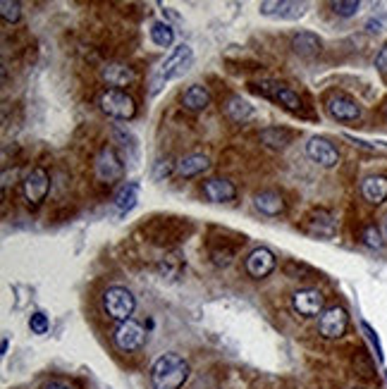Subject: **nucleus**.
<instances>
[{
  "mask_svg": "<svg viewBox=\"0 0 387 389\" xmlns=\"http://www.w3.org/2000/svg\"><path fill=\"white\" fill-rule=\"evenodd\" d=\"M101 110L113 120H132L136 115V103L127 91L122 89H108L106 94L101 96Z\"/></svg>",
  "mask_w": 387,
  "mask_h": 389,
  "instance_id": "obj_4",
  "label": "nucleus"
},
{
  "mask_svg": "<svg viewBox=\"0 0 387 389\" xmlns=\"http://www.w3.org/2000/svg\"><path fill=\"white\" fill-rule=\"evenodd\" d=\"M368 31H371V34H380V31H383V24H380V22H375V20H371V22H368Z\"/></svg>",
  "mask_w": 387,
  "mask_h": 389,
  "instance_id": "obj_37",
  "label": "nucleus"
},
{
  "mask_svg": "<svg viewBox=\"0 0 387 389\" xmlns=\"http://www.w3.org/2000/svg\"><path fill=\"white\" fill-rule=\"evenodd\" d=\"M275 265H277V260H275L273 251H268V248H253V251L246 255L244 268L253 280H263V277H268L270 272L275 270Z\"/></svg>",
  "mask_w": 387,
  "mask_h": 389,
  "instance_id": "obj_15",
  "label": "nucleus"
},
{
  "mask_svg": "<svg viewBox=\"0 0 387 389\" xmlns=\"http://www.w3.org/2000/svg\"><path fill=\"white\" fill-rule=\"evenodd\" d=\"M253 206H256L258 213L268 215V218H277V215L285 213V199H282V194L275 189L258 191V194L253 196Z\"/></svg>",
  "mask_w": 387,
  "mask_h": 389,
  "instance_id": "obj_18",
  "label": "nucleus"
},
{
  "mask_svg": "<svg viewBox=\"0 0 387 389\" xmlns=\"http://www.w3.org/2000/svg\"><path fill=\"white\" fill-rule=\"evenodd\" d=\"M103 79H106L111 86H115V89H120V86L132 84V81L136 79V72L129 65H120V62H115V65H108L106 69H103Z\"/></svg>",
  "mask_w": 387,
  "mask_h": 389,
  "instance_id": "obj_24",
  "label": "nucleus"
},
{
  "mask_svg": "<svg viewBox=\"0 0 387 389\" xmlns=\"http://www.w3.org/2000/svg\"><path fill=\"white\" fill-rule=\"evenodd\" d=\"M375 69H378L383 77H387V43L378 50V55H375Z\"/></svg>",
  "mask_w": 387,
  "mask_h": 389,
  "instance_id": "obj_35",
  "label": "nucleus"
},
{
  "mask_svg": "<svg viewBox=\"0 0 387 389\" xmlns=\"http://www.w3.org/2000/svg\"><path fill=\"white\" fill-rule=\"evenodd\" d=\"M251 89L256 91V94H261L263 98H268V101L277 103V106L292 110V113L302 110V98H299L297 91H292L287 84H280V81H261V84H253Z\"/></svg>",
  "mask_w": 387,
  "mask_h": 389,
  "instance_id": "obj_5",
  "label": "nucleus"
},
{
  "mask_svg": "<svg viewBox=\"0 0 387 389\" xmlns=\"http://www.w3.org/2000/svg\"><path fill=\"white\" fill-rule=\"evenodd\" d=\"M306 153H309V158L321 167H335L339 162V150L323 136L309 139V143H306Z\"/></svg>",
  "mask_w": 387,
  "mask_h": 389,
  "instance_id": "obj_14",
  "label": "nucleus"
},
{
  "mask_svg": "<svg viewBox=\"0 0 387 389\" xmlns=\"http://www.w3.org/2000/svg\"><path fill=\"white\" fill-rule=\"evenodd\" d=\"M346 327H349V313L342 306H330L318 316V332L325 339H339L346 334Z\"/></svg>",
  "mask_w": 387,
  "mask_h": 389,
  "instance_id": "obj_10",
  "label": "nucleus"
},
{
  "mask_svg": "<svg viewBox=\"0 0 387 389\" xmlns=\"http://www.w3.org/2000/svg\"><path fill=\"white\" fill-rule=\"evenodd\" d=\"M22 191H24V199L29 208H38L45 201L50 191V177L43 167H34L31 172L24 177V184H22Z\"/></svg>",
  "mask_w": 387,
  "mask_h": 389,
  "instance_id": "obj_7",
  "label": "nucleus"
},
{
  "mask_svg": "<svg viewBox=\"0 0 387 389\" xmlns=\"http://www.w3.org/2000/svg\"><path fill=\"white\" fill-rule=\"evenodd\" d=\"M323 48V41L318 34L314 31H299L297 36L292 38V50L299 57H316Z\"/></svg>",
  "mask_w": 387,
  "mask_h": 389,
  "instance_id": "obj_20",
  "label": "nucleus"
},
{
  "mask_svg": "<svg viewBox=\"0 0 387 389\" xmlns=\"http://www.w3.org/2000/svg\"><path fill=\"white\" fill-rule=\"evenodd\" d=\"M94 172H96L98 182H103V184L120 182L125 175V165H122V160H120L118 150H115L113 146H103L101 153L96 155Z\"/></svg>",
  "mask_w": 387,
  "mask_h": 389,
  "instance_id": "obj_6",
  "label": "nucleus"
},
{
  "mask_svg": "<svg viewBox=\"0 0 387 389\" xmlns=\"http://www.w3.org/2000/svg\"><path fill=\"white\" fill-rule=\"evenodd\" d=\"M361 241L366 243L368 248H383L385 236H383V232H380V227H375V225H366L363 232H361Z\"/></svg>",
  "mask_w": 387,
  "mask_h": 389,
  "instance_id": "obj_30",
  "label": "nucleus"
},
{
  "mask_svg": "<svg viewBox=\"0 0 387 389\" xmlns=\"http://www.w3.org/2000/svg\"><path fill=\"white\" fill-rule=\"evenodd\" d=\"M113 341L120 351H139L146 344V330L134 320L120 323L118 327H115Z\"/></svg>",
  "mask_w": 387,
  "mask_h": 389,
  "instance_id": "obj_12",
  "label": "nucleus"
},
{
  "mask_svg": "<svg viewBox=\"0 0 387 389\" xmlns=\"http://www.w3.org/2000/svg\"><path fill=\"white\" fill-rule=\"evenodd\" d=\"M208 167H211V160L201 153H194V155H187V158H182L180 162H177V175L180 177H199V175H204Z\"/></svg>",
  "mask_w": 387,
  "mask_h": 389,
  "instance_id": "obj_23",
  "label": "nucleus"
},
{
  "mask_svg": "<svg viewBox=\"0 0 387 389\" xmlns=\"http://www.w3.org/2000/svg\"><path fill=\"white\" fill-rule=\"evenodd\" d=\"M261 15L277 17V20H299L304 17L306 3H294V0H265L258 5Z\"/></svg>",
  "mask_w": 387,
  "mask_h": 389,
  "instance_id": "obj_16",
  "label": "nucleus"
},
{
  "mask_svg": "<svg viewBox=\"0 0 387 389\" xmlns=\"http://www.w3.org/2000/svg\"><path fill=\"white\" fill-rule=\"evenodd\" d=\"M361 194L363 199L373 206H380V203L387 201V175H371L363 179L361 184Z\"/></svg>",
  "mask_w": 387,
  "mask_h": 389,
  "instance_id": "obj_19",
  "label": "nucleus"
},
{
  "mask_svg": "<svg viewBox=\"0 0 387 389\" xmlns=\"http://www.w3.org/2000/svg\"><path fill=\"white\" fill-rule=\"evenodd\" d=\"M354 370H356V375L366 377V380L375 377V365H373L371 356H368L366 349H359L354 353Z\"/></svg>",
  "mask_w": 387,
  "mask_h": 389,
  "instance_id": "obj_29",
  "label": "nucleus"
},
{
  "mask_svg": "<svg viewBox=\"0 0 387 389\" xmlns=\"http://www.w3.org/2000/svg\"><path fill=\"white\" fill-rule=\"evenodd\" d=\"M292 306L299 316L316 318L325 311V296H323L321 289H299V292L292 294Z\"/></svg>",
  "mask_w": 387,
  "mask_h": 389,
  "instance_id": "obj_13",
  "label": "nucleus"
},
{
  "mask_svg": "<svg viewBox=\"0 0 387 389\" xmlns=\"http://www.w3.org/2000/svg\"><path fill=\"white\" fill-rule=\"evenodd\" d=\"M158 270L163 272L165 277H180L182 270H184V258H182V253H180V251H172V253L163 255V260H160Z\"/></svg>",
  "mask_w": 387,
  "mask_h": 389,
  "instance_id": "obj_28",
  "label": "nucleus"
},
{
  "mask_svg": "<svg viewBox=\"0 0 387 389\" xmlns=\"http://www.w3.org/2000/svg\"><path fill=\"white\" fill-rule=\"evenodd\" d=\"M325 108L330 113V118L337 122H354L361 118V106L351 96L342 94V91H332L325 98Z\"/></svg>",
  "mask_w": 387,
  "mask_h": 389,
  "instance_id": "obj_11",
  "label": "nucleus"
},
{
  "mask_svg": "<svg viewBox=\"0 0 387 389\" xmlns=\"http://www.w3.org/2000/svg\"><path fill=\"white\" fill-rule=\"evenodd\" d=\"M172 172H177V165L170 160H158L155 162V170H153V177L155 179H163L167 175H172Z\"/></svg>",
  "mask_w": 387,
  "mask_h": 389,
  "instance_id": "obj_34",
  "label": "nucleus"
},
{
  "mask_svg": "<svg viewBox=\"0 0 387 389\" xmlns=\"http://www.w3.org/2000/svg\"><path fill=\"white\" fill-rule=\"evenodd\" d=\"M332 13L339 15V17H351L356 15L361 10V3L359 0H335V3H330Z\"/></svg>",
  "mask_w": 387,
  "mask_h": 389,
  "instance_id": "obj_32",
  "label": "nucleus"
},
{
  "mask_svg": "<svg viewBox=\"0 0 387 389\" xmlns=\"http://www.w3.org/2000/svg\"><path fill=\"white\" fill-rule=\"evenodd\" d=\"M136 203H139V184L129 182V184H125V187H120V191L115 194L113 208L118 215H127L129 211H134Z\"/></svg>",
  "mask_w": 387,
  "mask_h": 389,
  "instance_id": "obj_22",
  "label": "nucleus"
},
{
  "mask_svg": "<svg viewBox=\"0 0 387 389\" xmlns=\"http://www.w3.org/2000/svg\"><path fill=\"white\" fill-rule=\"evenodd\" d=\"M0 15H3V20L8 22V24H17L22 17V5L17 3V0H3V3H0Z\"/></svg>",
  "mask_w": 387,
  "mask_h": 389,
  "instance_id": "obj_31",
  "label": "nucleus"
},
{
  "mask_svg": "<svg viewBox=\"0 0 387 389\" xmlns=\"http://www.w3.org/2000/svg\"><path fill=\"white\" fill-rule=\"evenodd\" d=\"M204 196L213 203H230L237 199V187L225 177H211L204 182Z\"/></svg>",
  "mask_w": 387,
  "mask_h": 389,
  "instance_id": "obj_17",
  "label": "nucleus"
},
{
  "mask_svg": "<svg viewBox=\"0 0 387 389\" xmlns=\"http://www.w3.org/2000/svg\"><path fill=\"white\" fill-rule=\"evenodd\" d=\"M151 41L160 48H170L175 43V29H172L167 22H153L151 24Z\"/></svg>",
  "mask_w": 387,
  "mask_h": 389,
  "instance_id": "obj_27",
  "label": "nucleus"
},
{
  "mask_svg": "<svg viewBox=\"0 0 387 389\" xmlns=\"http://www.w3.org/2000/svg\"><path fill=\"white\" fill-rule=\"evenodd\" d=\"M227 234L230 232H225V236H211V241H208V255H211L213 265H218V268H225V265L232 263V260L237 258L239 246L246 241L241 234H237L234 239L230 241Z\"/></svg>",
  "mask_w": 387,
  "mask_h": 389,
  "instance_id": "obj_8",
  "label": "nucleus"
},
{
  "mask_svg": "<svg viewBox=\"0 0 387 389\" xmlns=\"http://www.w3.org/2000/svg\"><path fill=\"white\" fill-rule=\"evenodd\" d=\"M383 236L387 239V215H385V220H383Z\"/></svg>",
  "mask_w": 387,
  "mask_h": 389,
  "instance_id": "obj_38",
  "label": "nucleus"
},
{
  "mask_svg": "<svg viewBox=\"0 0 387 389\" xmlns=\"http://www.w3.org/2000/svg\"><path fill=\"white\" fill-rule=\"evenodd\" d=\"M189 380V363L177 353H163L151 365L153 389H180Z\"/></svg>",
  "mask_w": 387,
  "mask_h": 389,
  "instance_id": "obj_1",
  "label": "nucleus"
},
{
  "mask_svg": "<svg viewBox=\"0 0 387 389\" xmlns=\"http://www.w3.org/2000/svg\"><path fill=\"white\" fill-rule=\"evenodd\" d=\"M302 229L311 236L330 239V236L337 234V220H335V215L330 211H325V208H314V211L304 218Z\"/></svg>",
  "mask_w": 387,
  "mask_h": 389,
  "instance_id": "obj_9",
  "label": "nucleus"
},
{
  "mask_svg": "<svg viewBox=\"0 0 387 389\" xmlns=\"http://www.w3.org/2000/svg\"><path fill=\"white\" fill-rule=\"evenodd\" d=\"M48 327H50V323L45 313H31V318H29V330H31L34 334H45Z\"/></svg>",
  "mask_w": 387,
  "mask_h": 389,
  "instance_id": "obj_33",
  "label": "nucleus"
},
{
  "mask_svg": "<svg viewBox=\"0 0 387 389\" xmlns=\"http://www.w3.org/2000/svg\"><path fill=\"white\" fill-rule=\"evenodd\" d=\"M41 389H72L67 385V382H60V380H50V382H45V385Z\"/></svg>",
  "mask_w": 387,
  "mask_h": 389,
  "instance_id": "obj_36",
  "label": "nucleus"
},
{
  "mask_svg": "<svg viewBox=\"0 0 387 389\" xmlns=\"http://www.w3.org/2000/svg\"><path fill=\"white\" fill-rule=\"evenodd\" d=\"M225 115L232 122H246L253 118V108L241 96H230L227 103H225Z\"/></svg>",
  "mask_w": 387,
  "mask_h": 389,
  "instance_id": "obj_25",
  "label": "nucleus"
},
{
  "mask_svg": "<svg viewBox=\"0 0 387 389\" xmlns=\"http://www.w3.org/2000/svg\"><path fill=\"white\" fill-rule=\"evenodd\" d=\"M182 106L184 110H189V113H201V110H206L211 106V94H208L206 86L194 84L182 94Z\"/></svg>",
  "mask_w": 387,
  "mask_h": 389,
  "instance_id": "obj_21",
  "label": "nucleus"
},
{
  "mask_svg": "<svg viewBox=\"0 0 387 389\" xmlns=\"http://www.w3.org/2000/svg\"><path fill=\"white\" fill-rule=\"evenodd\" d=\"M103 309H106V313L113 320L127 323L132 320V313L136 309V299L127 287H108L103 292Z\"/></svg>",
  "mask_w": 387,
  "mask_h": 389,
  "instance_id": "obj_3",
  "label": "nucleus"
},
{
  "mask_svg": "<svg viewBox=\"0 0 387 389\" xmlns=\"http://www.w3.org/2000/svg\"><path fill=\"white\" fill-rule=\"evenodd\" d=\"M294 134L285 127H268V129L261 132V141L270 148H285L287 143H292Z\"/></svg>",
  "mask_w": 387,
  "mask_h": 389,
  "instance_id": "obj_26",
  "label": "nucleus"
},
{
  "mask_svg": "<svg viewBox=\"0 0 387 389\" xmlns=\"http://www.w3.org/2000/svg\"><path fill=\"white\" fill-rule=\"evenodd\" d=\"M192 62H194V50H192V45H187V43L177 45V48L170 53V57H167L163 65L155 69V74L151 77V94H158V91L163 89L167 81L175 79V77H180V74L187 72V69L192 67Z\"/></svg>",
  "mask_w": 387,
  "mask_h": 389,
  "instance_id": "obj_2",
  "label": "nucleus"
},
{
  "mask_svg": "<svg viewBox=\"0 0 387 389\" xmlns=\"http://www.w3.org/2000/svg\"><path fill=\"white\" fill-rule=\"evenodd\" d=\"M383 113H385V120H387V106H385V110H383Z\"/></svg>",
  "mask_w": 387,
  "mask_h": 389,
  "instance_id": "obj_39",
  "label": "nucleus"
}]
</instances>
